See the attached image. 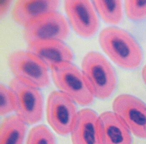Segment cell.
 Returning a JSON list of instances; mask_svg holds the SVG:
<instances>
[{"mask_svg":"<svg viewBox=\"0 0 146 144\" xmlns=\"http://www.w3.org/2000/svg\"><path fill=\"white\" fill-rule=\"evenodd\" d=\"M99 43L102 49L117 66L127 70L138 68L142 62V50L129 32L121 28L110 26L100 32Z\"/></svg>","mask_w":146,"mask_h":144,"instance_id":"1","label":"cell"},{"mask_svg":"<svg viewBox=\"0 0 146 144\" xmlns=\"http://www.w3.org/2000/svg\"><path fill=\"white\" fill-rule=\"evenodd\" d=\"M82 72L88 87L94 97L106 100L116 90L117 78L111 64L98 52L88 53L82 61Z\"/></svg>","mask_w":146,"mask_h":144,"instance_id":"2","label":"cell"},{"mask_svg":"<svg viewBox=\"0 0 146 144\" xmlns=\"http://www.w3.org/2000/svg\"><path fill=\"white\" fill-rule=\"evenodd\" d=\"M50 69L55 85L76 104L88 106L93 102L94 97L83 73L72 62L60 63Z\"/></svg>","mask_w":146,"mask_h":144,"instance_id":"3","label":"cell"},{"mask_svg":"<svg viewBox=\"0 0 146 144\" xmlns=\"http://www.w3.org/2000/svg\"><path fill=\"white\" fill-rule=\"evenodd\" d=\"M8 64L15 78L28 85L40 89L50 84L49 67L29 51L13 52L8 57Z\"/></svg>","mask_w":146,"mask_h":144,"instance_id":"4","label":"cell"},{"mask_svg":"<svg viewBox=\"0 0 146 144\" xmlns=\"http://www.w3.org/2000/svg\"><path fill=\"white\" fill-rule=\"evenodd\" d=\"M68 22L62 14L48 13L35 20L24 28V37L28 44L40 41H64L70 34Z\"/></svg>","mask_w":146,"mask_h":144,"instance_id":"5","label":"cell"},{"mask_svg":"<svg viewBox=\"0 0 146 144\" xmlns=\"http://www.w3.org/2000/svg\"><path fill=\"white\" fill-rule=\"evenodd\" d=\"M16 96L17 115L27 125H35L43 118L44 101L39 89L28 85L16 78L9 83Z\"/></svg>","mask_w":146,"mask_h":144,"instance_id":"6","label":"cell"},{"mask_svg":"<svg viewBox=\"0 0 146 144\" xmlns=\"http://www.w3.org/2000/svg\"><path fill=\"white\" fill-rule=\"evenodd\" d=\"M74 102L60 91L52 92L48 96L46 117L48 123L59 135L70 133L77 111Z\"/></svg>","mask_w":146,"mask_h":144,"instance_id":"7","label":"cell"},{"mask_svg":"<svg viewBox=\"0 0 146 144\" xmlns=\"http://www.w3.org/2000/svg\"><path fill=\"white\" fill-rule=\"evenodd\" d=\"M112 108L131 133L140 139H146L145 103L135 96L122 94L115 98Z\"/></svg>","mask_w":146,"mask_h":144,"instance_id":"8","label":"cell"},{"mask_svg":"<svg viewBox=\"0 0 146 144\" xmlns=\"http://www.w3.org/2000/svg\"><path fill=\"white\" fill-rule=\"evenodd\" d=\"M64 7L70 24L77 34L87 39L96 35L100 28V20L90 1H66Z\"/></svg>","mask_w":146,"mask_h":144,"instance_id":"9","label":"cell"},{"mask_svg":"<svg viewBox=\"0 0 146 144\" xmlns=\"http://www.w3.org/2000/svg\"><path fill=\"white\" fill-rule=\"evenodd\" d=\"M98 132L100 144H129L133 142L129 129L114 112L106 111L99 116Z\"/></svg>","mask_w":146,"mask_h":144,"instance_id":"10","label":"cell"},{"mask_svg":"<svg viewBox=\"0 0 146 144\" xmlns=\"http://www.w3.org/2000/svg\"><path fill=\"white\" fill-rule=\"evenodd\" d=\"M28 51L40 58L50 69L60 63L72 62L74 54L63 41L47 40L28 45Z\"/></svg>","mask_w":146,"mask_h":144,"instance_id":"11","label":"cell"},{"mask_svg":"<svg viewBox=\"0 0 146 144\" xmlns=\"http://www.w3.org/2000/svg\"><path fill=\"white\" fill-rule=\"evenodd\" d=\"M60 3L59 1H18L14 5L12 17L25 28L42 15L57 11Z\"/></svg>","mask_w":146,"mask_h":144,"instance_id":"12","label":"cell"},{"mask_svg":"<svg viewBox=\"0 0 146 144\" xmlns=\"http://www.w3.org/2000/svg\"><path fill=\"white\" fill-rule=\"evenodd\" d=\"M98 117L94 111L89 108L78 111L70 133L73 144H100L98 132Z\"/></svg>","mask_w":146,"mask_h":144,"instance_id":"13","label":"cell"},{"mask_svg":"<svg viewBox=\"0 0 146 144\" xmlns=\"http://www.w3.org/2000/svg\"><path fill=\"white\" fill-rule=\"evenodd\" d=\"M27 125L17 115L5 118L0 127V144L23 143L27 130Z\"/></svg>","mask_w":146,"mask_h":144,"instance_id":"14","label":"cell"},{"mask_svg":"<svg viewBox=\"0 0 146 144\" xmlns=\"http://www.w3.org/2000/svg\"><path fill=\"white\" fill-rule=\"evenodd\" d=\"M93 2L98 13L106 23L117 25L121 22L123 15L121 1H94Z\"/></svg>","mask_w":146,"mask_h":144,"instance_id":"15","label":"cell"},{"mask_svg":"<svg viewBox=\"0 0 146 144\" xmlns=\"http://www.w3.org/2000/svg\"><path fill=\"white\" fill-rule=\"evenodd\" d=\"M56 138L52 131L44 125L34 127L30 131L27 139L28 144H53Z\"/></svg>","mask_w":146,"mask_h":144,"instance_id":"16","label":"cell"},{"mask_svg":"<svg viewBox=\"0 0 146 144\" xmlns=\"http://www.w3.org/2000/svg\"><path fill=\"white\" fill-rule=\"evenodd\" d=\"M17 100L15 93L9 87L0 85V115L4 116L15 111Z\"/></svg>","mask_w":146,"mask_h":144,"instance_id":"17","label":"cell"},{"mask_svg":"<svg viewBox=\"0 0 146 144\" xmlns=\"http://www.w3.org/2000/svg\"><path fill=\"white\" fill-rule=\"evenodd\" d=\"M126 15L131 20L138 22L146 19V1H125Z\"/></svg>","mask_w":146,"mask_h":144,"instance_id":"18","label":"cell"},{"mask_svg":"<svg viewBox=\"0 0 146 144\" xmlns=\"http://www.w3.org/2000/svg\"><path fill=\"white\" fill-rule=\"evenodd\" d=\"M12 3V1L1 0L0 1V18H2L6 16L10 9Z\"/></svg>","mask_w":146,"mask_h":144,"instance_id":"19","label":"cell"},{"mask_svg":"<svg viewBox=\"0 0 146 144\" xmlns=\"http://www.w3.org/2000/svg\"><path fill=\"white\" fill-rule=\"evenodd\" d=\"M141 74L143 81L146 85V64L143 68L142 70Z\"/></svg>","mask_w":146,"mask_h":144,"instance_id":"20","label":"cell"}]
</instances>
